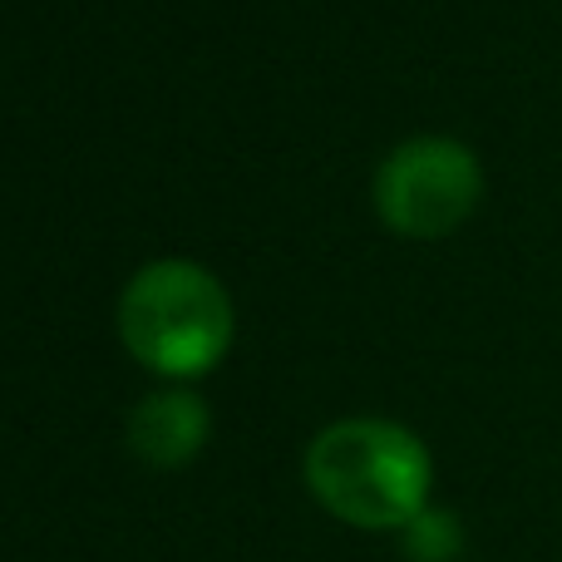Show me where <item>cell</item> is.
<instances>
[{
  "label": "cell",
  "instance_id": "4",
  "mask_svg": "<svg viewBox=\"0 0 562 562\" xmlns=\"http://www.w3.org/2000/svg\"><path fill=\"white\" fill-rule=\"evenodd\" d=\"M207 439V405L193 390H154L128 415V445L144 464L178 469L203 449Z\"/></svg>",
  "mask_w": 562,
  "mask_h": 562
},
{
  "label": "cell",
  "instance_id": "2",
  "mask_svg": "<svg viewBox=\"0 0 562 562\" xmlns=\"http://www.w3.org/2000/svg\"><path fill=\"white\" fill-rule=\"evenodd\" d=\"M119 330L134 360L158 375H198L233 340V296L207 267L158 257L128 277L119 296Z\"/></svg>",
  "mask_w": 562,
  "mask_h": 562
},
{
  "label": "cell",
  "instance_id": "1",
  "mask_svg": "<svg viewBox=\"0 0 562 562\" xmlns=\"http://www.w3.org/2000/svg\"><path fill=\"white\" fill-rule=\"evenodd\" d=\"M306 484L356 528H409L429 498V454L405 425L336 419L311 439Z\"/></svg>",
  "mask_w": 562,
  "mask_h": 562
},
{
  "label": "cell",
  "instance_id": "3",
  "mask_svg": "<svg viewBox=\"0 0 562 562\" xmlns=\"http://www.w3.org/2000/svg\"><path fill=\"white\" fill-rule=\"evenodd\" d=\"M484 193L474 148L445 134L405 138L375 168V213L400 237H445L474 213Z\"/></svg>",
  "mask_w": 562,
  "mask_h": 562
},
{
  "label": "cell",
  "instance_id": "5",
  "mask_svg": "<svg viewBox=\"0 0 562 562\" xmlns=\"http://www.w3.org/2000/svg\"><path fill=\"white\" fill-rule=\"evenodd\" d=\"M405 548H409V558L415 562H449L459 553V524L449 514L425 508V514L405 528Z\"/></svg>",
  "mask_w": 562,
  "mask_h": 562
}]
</instances>
